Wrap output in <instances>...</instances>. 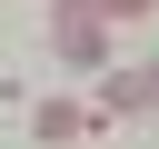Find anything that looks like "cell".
I'll use <instances>...</instances> for the list:
<instances>
[{
	"label": "cell",
	"mask_w": 159,
	"mask_h": 149,
	"mask_svg": "<svg viewBox=\"0 0 159 149\" xmlns=\"http://www.w3.org/2000/svg\"><path fill=\"white\" fill-rule=\"evenodd\" d=\"M50 50H60L70 70H99V60H109V10H99V0H50Z\"/></svg>",
	"instance_id": "cell-1"
},
{
	"label": "cell",
	"mask_w": 159,
	"mask_h": 149,
	"mask_svg": "<svg viewBox=\"0 0 159 149\" xmlns=\"http://www.w3.org/2000/svg\"><path fill=\"white\" fill-rule=\"evenodd\" d=\"M30 129H40V139H50V149H60V139H80V109H70V99H50V109H40V119H30Z\"/></svg>",
	"instance_id": "cell-2"
},
{
	"label": "cell",
	"mask_w": 159,
	"mask_h": 149,
	"mask_svg": "<svg viewBox=\"0 0 159 149\" xmlns=\"http://www.w3.org/2000/svg\"><path fill=\"white\" fill-rule=\"evenodd\" d=\"M99 10H109V20H149L159 0H99Z\"/></svg>",
	"instance_id": "cell-3"
},
{
	"label": "cell",
	"mask_w": 159,
	"mask_h": 149,
	"mask_svg": "<svg viewBox=\"0 0 159 149\" xmlns=\"http://www.w3.org/2000/svg\"><path fill=\"white\" fill-rule=\"evenodd\" d=\"M139 109H159V60H149V70H139Z\"/></svg>",
	"instance_id": "cell-4"
}]
</instances>
